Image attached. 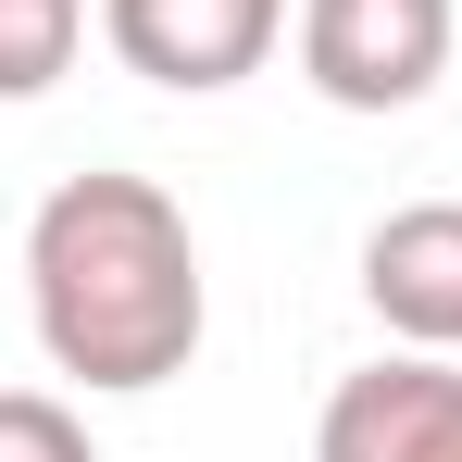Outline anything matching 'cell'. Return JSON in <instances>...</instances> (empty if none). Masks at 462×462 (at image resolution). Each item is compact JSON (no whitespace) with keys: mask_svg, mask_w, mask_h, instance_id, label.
<instances>
[{"mask_svg":"<svg viewBox=\"0 0 462 462\" xmlns=\"http://www.w3.org/2000/svg\"><path fill=\"white\" fill-rule=\"evenodd\" d=\"M312 462H462V363L450 350H387L325 387Z\"/></svg>","mask_w":462,"mask_h":462,"instance_id":"277c9868","label":"cell"},{"mask_svg":"<svg viewBox=\"0 0 462 462\" xmlns=\"http://www.w3.org/2000/svg\"><path fill=\"white\" fill-rule=\"evenodd\" d=\"M100 38H113L125 76L175 88V100H213V88L275 63L288 0H100Z\"/></svg>","mask_w":462,"mask_h":462,"instance_id":"3957f363","label":"cell"},{"mask_svg":"<svg viewBox=\"0 0 462 462\" xmlns=\"http://www.w3.org/2000/svg\"><path fill=\"white\" fill-rule=\"evenodd\" d=\"M88 51V0H0V100H51Z\"/></svg>","mask_w":462,"mask_h":462,"instance_id":"8992f818","label":"cell"},{"mask_svg":"<svg viewBox=\"0 0 462 462\" xmlns=\"http://www.w3.org/2000/svg\"><path fill=\"white\" fill-rule=\"evenodd\" d=\"M25 312L51 375L100 387V400H151L200 363V237L151 175H63L25 226Z\"/></svg>","mask_w":462,"mask_h":462,"instance_id":"6da1fadb","label":"cell"},{"mask_svg":"<svg viewBox=\"0 0 462 462\" xmlns=\"http://www.w3.org/2000/svg\"><path fill=\"white\" fill-rule=\"evenodd\" d=\"M363 300L400 350H462V200H400L363 237Z\"/></svg>","mask_w":462,"mask_h":462,"instance_id":"5b68a950","label":"cell"},{"mask_svg":"<svg viewBox=\"0 0 462 462\" xmlns=\"http://www.w3.org/2000/svg\"><path fill=\"white\" fill-rule=\"evenodd\" d=\"M0 462H100L76 425V400H51V387H0Z\"/></svg>","mask_w":462,"mask_h":462,"instance_id":"52a82bcc","label":"cell"},{"mask_svg":"<svg viewBox=\"0 0 462 462\" xmlns=\"http://www.w3.org/2000/svg\"><path fill=\"white\" fill-rule=\"evenodd\" d=\"M450 0H300V76L337 113H412L450 76Z\"/></svg>","mask_w":462,"mask_h":462,"instance_id":"7a4b0ae2","label":"cell"}]
</instances>
